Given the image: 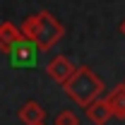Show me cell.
<instances>
[{
  "instance_id": "6da1fadb",
  "label": "cell",
  "mask_w": 125,
  "mask_h": 125,
  "mask_svg": "<svg viewBox=\"0 0 125 125\" xmlns=\"http://www.w3.org/2000/svg\"><path fill=\"white\" fill-rule=\"evenodd\" d=\"M62 92L67 94V99L72 104L87 108L92 101L101 99V94H104V79L99 77L94 70H89L87 65H79L75 70V75L62 84Z\"/></svg>"
},
{
  "instance_id": "7a4b0ae2",
  "label": "cell",
  "mask_w": 125,
  "mask_h": 125,
  "mask_svg": "<svg viewBox=\"0 0 125 125\" xmlns=\"http://www.w3.org/2000/svg\"><path fill=\"white\" fill-rule=\"evenodd\" d=\"M62 34H65V27H62L48 10H41V12H39V34H36V39H34L36 48H39L41 53L51 51V48L62 39Z\"/></svg>"
},
{
  "instance_id": "3957f363",
  "label": "cell",
  "mask_w": 125,
  "mask_h": 125,
  "mask_svg": "<svg viewBox=\"0 0 125 125\" xmlns=\"http://www.w3.org/2000/svg\"><path fill=\"white\" fill-rule=\"evenodd\" d=\"M39 48L34 41H27V39H19L15 46L10 48V60L15 67H31V65H36V58H39Z\"/></svg>"
},
{
  "instance_id": "277c9868",
  "label": "cell",
  "mask_w": 125,
  "mask_h": 125,
  "mask_svg": "<svg viewBox=\"0 0 125 125\" xmlns=\"http://www.w3.org/2000/svg\"><path fill=\"white\" fill-rule=\"evenodd\" d=\"M75 70H77V65H72V60L65 58V55H55V58L46 65V75L53 79V82H58V84H65L67 79L75 75Z\"/></svg>"
},
{
  "instance_id": "5b68a950",
  "label": "cell",
  "mask_w": 125,
  "mask_h": 125,
  "mask_svg": "<svg viewBox=\"0 0 125 125\" xmlns=\"http://www.w3.org/2000/svg\"><path fill=\"white\" fill-rule=\"evenodd\" d=\"M84 113H87V120L94 125H106L113 118V113H111V106L106 99H96V101H92L87 108H84Z\"/></svg>"
},
{
  "instance_id": "8992f818",
  "label": "cell",
  "mask_w": 125,
  "mask_h": 125,
  "mask_svg": "<svg viewBox=\"0 0 125 125\" xmlns=\"http://www.w3.org/2000/svg\"><path fill=\"white\" fill-rule=\"evenodd\" d=\"M19 120L24 125H39L43 123V118H46V108L39 104V101H27L22 108H19Z\"/></svg>"
},
{
  "instance_id": "52a82bcc",
  "label": "cell",
  "mask_w": 125,
  "mask_h": 125,
  "mask_svg": "<svg viewBox=\"0 0 125 125\" xmlns=\"http://www.w3.org/2000/svg\"><path fill=\"white\" fill-rule=\"evenodd\" d=\"M106 101H108V106H111L113 118H120V120H125V82L111 89L108 96H106Z\"/></svg>"
},
{
  "instance_id": "ba28073f",
  "label": "cell",
  "mask_w": 125,
  "mask_h": 125,
  "mask_svg": "<svg viewBox=\"0 0 125 125\" xmlns=\"http://www.w3.org/2000/svg\"><path fill=\"white\" fill-rule=\"evenodd\" d=\"M22 39L19 27H15L12 22H2L0 24V53H10V48Z\"/></svg>"
},
{
  "instance_id": "9c48e42d",
  "label": "cell",
  "mask_w": 125,
  "mask_h": 125,
  "mask_svg": "<svg viewBox=\"0 0 125 125\" xmlns=\"http://www.w3.org/2000/svg\"><path fill=\"white\" fill-rule=\"evenodd\" d=\"M19 31H22V39L34 41L36 34H39V15H29L22 24H19Z\"/></svg>"
},
{
  "instance_id": "30bf717a",
  "label": "cell",
  "mask_w": 125,
  "mask_h": 125,
  "mask_svg": "<svg viewBox=\"0 0 125 125\" xmlns=\"http://www.w3.org/2000/svg\"><path fill=\"white\" fill-rule=\"evenodd\" d=\"M55 125H79V115H77V113H72L70 108H65V111L58 113Z\"/></svg>"
},
{
  "instance_id": "8fae6325",
  "label": "cell",
  "mask_w": 125,
  "mask_h": 125,
  "mask_svg": "<svg viewBox=\"0 0 125 125\" xmlns=\"http://www.w3.org/2000/svg\"><path fill=\"white\" fill-rule=\"evenodd\" d=\"M120 34H123V36H125V19H123V22H120Z\"/></svg>"
},
{
  "instance_id": "7c38bea8",
  "label": "cell",
  "mask_w": 125,
  "mask_h": 125,
  "mask_svg": "<svg viewBox=\"0 0 125 125\" xmlns=\"http://www.w3.org/2000/svg\"><path fill=\"white\" fill-rule=\"evenodd\" d=\"M39 125H46V123H39Z\"/></svg>"
}]
</instances>
